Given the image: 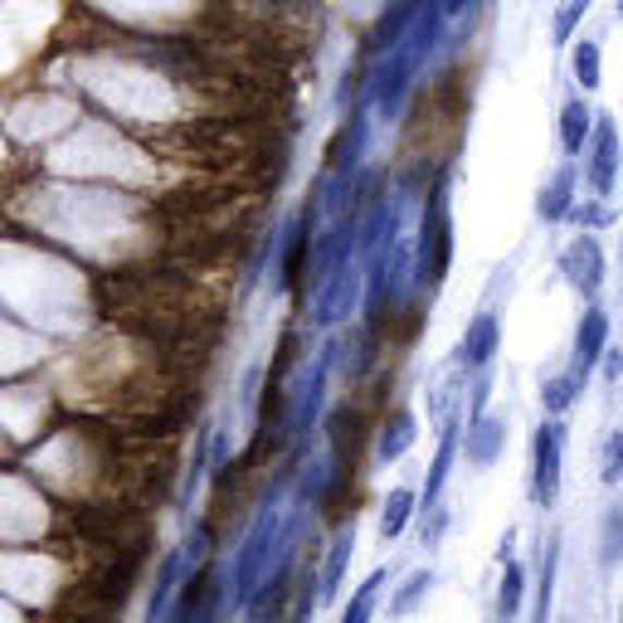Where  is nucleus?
Masks as SVG:
<instances>
[{"instance_id":"f257e3e1","label":"nucleus","mask_w":623,"mask_h":623,"mask_svg":"<svg viewBox=\"0 0 623 623\" xmlns=\"http://www.w3.org/2000/svg\"><path fill=\"white\" fill-rule=\"evenodd\" d=\"M288 477H293V467L283 473V482L268 492V502L258 506V516L248 522V532H244V541H239L234 550V565H230V599H234V609H248L254 604V595H258V585H264V575H268V565H273V555H278V546H283V522H288V506H283V492H288Z\"/></svg>"},{"instance_id":"f03ea898","label":"nucleus","mask_w":623,"mask_h":623,"mask_svg":"<svg viewBox=\"0 0 623 623\" xmlns=\"http://www.w3.org/2000/svg\"><path fill=\"white\" fill-rule=\"evenodd\" d=\"M453 258V220H449V181L429 191L419 220V244H414V288H439Z\"/></svg>"},{"instance_id":"7ed1b4c3","label":"nucleus","mask_w":623,"mask_h":623,"mask_svg":"<svg viewBox=\"0 0 623 623\" xmlns=\"http://www.w3.org/2000/svg\"><path fill=\"white\" fill-rule=\"evenodd\" d=\"M565 443H570V429L560 414H546L532 433V477H526V492L532 502L550 512L560 502V482H565Z\"/></svg>"},{"instance_id":"20e7f679","label":"nucleus","mask_w":623,"mask_h":623,"mask_svg":"<svg viewBox=\"0 0 623 623\" xmlns=\"http://www.w3.org/2000/svg\"><path fill=\"white\" fill-rule=\"evenodd\" d=\"M555 273L565 278V288L579 297V303H599L604 293V278H609V258H604V244L599 234L579 230L565 248L555 254Z\"/></svg>"},{"instance_id":"39448f33","label":"nucleus","mask_w":623,"mask_h":623,"mask_svg":"<svg viewBox=\"0 0 623 623\" xmlns=\"http://www.w3.org/2000/svg\"><path fill=\"white\" fill-rule=\"evenodd\" d=\"M585 185L589 195H614L619 171H623V137H619V122L614 112H595V132L585 142Z\"/></svg>"},{"instance_id":"423d86ee","label":"nucleus","mask_w":623,"mask_h":623,"mask_svg":"<svg viewBox=\"0 0 623 623\" xmlns=\"http://www.w3.org/2000/svg\"><path fill=\"white\" fill-rule=\"evenodd\" d=\"M609 331H614V321H609V312L599 303H585L575 321V337H570V376L579 380V386H589L599 370V361H604V346H609Z\"/></svg>"},{"instance_id":"0eeeda50","label":"nucleus","mask_w":623,"mask_h":623,"mask_svg":"<svg viewBox=\"0 0 623 623\" xmlns=\"http://www.w3.org/2000/svg\"><path fill=\"white\" fill-rule=\"evenodd\" d=\"M497 351H502V321H497L492 307H482L473 321L463 327L459 346H453V370H463V376H477L482 366H492Z\"/></svg>"},{"instance_id":"6e6552de","label":"nucleus","mask_w":623,"mask_h":623,"mask_svg":"<svg viewBox=\"0 0 623 623\" xmlns=\"http://www.w3.org/2000/svg\"><path fill=\"white\" fill-rule=\"evenodd\" d=\"M361 278H366V273H361L356 258H346V264H341L331 278H321V283H317V307H312V321H317V327H337V321L346 317L351 307H356Z\"/></svg>"},{"instance_id":"1a4fd4ad","label":"nucleus","mask_w":623,"mask_h":623,"mask_svg":"<svg viewBox=\"0 0 623 623\" xmlns=\"http://www.w3.org/2000/svg\"><path fill=\"white\" fill-rule=\"evenodd\" d=\"M575 200H579V166H575V156H565V161L541 181V191H536V220L565 224L570 210H575Z\"/></svg>"},{"instance_id":"9d476101","label":"nucleus","mask_w":623,"mask_h":623,"mask_svg":"<svg viewBox=\"0 0 623 623\" xmlns=\"http://www.w3.org/2000/svg\"><path fill=\"white\" fill-rule=\"evenodd\" d=\"M502 453H506V414H477V419H467V439H463L467 467H492Z\"/></svg>"},{"instance_id":"9b49d317","label":"nucleus","mask_w":623,"mask_h":623,"mask_svg":"<svg viewBox=\"0 0 623 623\" xmlns=\"http://www.w3.org/2000/svg\"><path fill=\"white\" fill-rule=\"evenodd\" d=\"M560 555H565V536L560 526H550L541 536V570H536V619H550L555 609V585H560Z\"/></svg>"},{"instance_id":"f8f14e48","label":"nucleus","mask_w":623,"mask_h":623,"mask_svg":"<svg viewBox=\"0 0 623 623\" xmlns=\"http://www.w3.org/2000/svg\"><path fill=\"white\" fill-rule=\"evenodd\" d=\"M337 341L331 346H321L317 366H312V380L303 386V400H297V414H293V433H307L312 424H317V410H321V394H327V380H331V366H337Z\"/></svg>"},{"instance_id":"ddd939ff","label":"nucleus","mask_w":623,"mask_h":623,"mask_svg":"<svg viewBox=\"0 0 623 623\" xmlns=\"http://www.w3.org/2000/svg\"><path fill=\"white\" fill-rule=\"evenodd\" d=\"M589 132H595V102H589V93H579V98H570L565 108H560V151L579 161Z\"/></svg>"},{"instance_id":"4468645a","label":"nucleus","mask_w":623,"mask_h":623,"mask_svg":"<svg viewBox=\"0 0 623 623\" xmlns=\"http://www.w3.org/2000/svg\"><path fill=\"white\" fill-rule=\"evenodd\" d=\"M351 555H356V526H341V532H337V541H331V550H327V560H321V570H317L321 599H337L341 575H346Z\"/></svg>"},{"instance_id":"2eb2a0df","label":"nucleus","mask_w":623,"mask_h":623,"mask_svg":"<svg viewBox=\"0 0 623 623\" xmlns=\"http://www.w3.org/2000/svg\"><path fill=\"white\" fill-rule=\"evenodd\" d=\"M414 439H419V419H414V410H394L390 419H386V429H380L376 459H380V463L404 459V453L414 449Z\"/></svg>"},{"instance_id":"dca6fc26","label":"nucleus","mask_w":623,"mask_h":623,"mask_svg":"<svg viewBox=\"0 0 623 623\" xmlns=\"http://www.w3.org/2000/svg\"><path fill=\"white\" fill-rule=\"evenodd\" d=\"M570 74L585 93H599V83H604V49H599V39H575L570 45Z\"/></svg>"},{"instance_id":"f3484780","label":"nucleus","mask_w":623,"mask_h":623,"mask_svg":"<svg viewBox=\"0 0 623 623\" xmlns=\"http://www.w3.org/2000/svg\"><path fill=\"white\" fill-rule=\"evenodd\" d=\"M526 599V565L516 555L502 560V579H497V619H516Z\"/></svg>"},{"instance_id":"a211bd4d","label":"nucleus","mask_w":623,"mask_h":623,"mask_svg":"<svg viewBox=\"0 0 623 623\" xmlns=\"http://www.w3.org/2000/svg\"><path fill=\"white\" fill-rule=\"evenodd\" d=\"M585 390H589V386H579L570 370H560V376H546V380H541V410L565 419V414L579 404V394H585Z\"/></svg>"},{"instance_id":"6ab92c4d","label":"nucleus","mask_w":623,"mask_h":623,"mask_svg":"<svg viewBox=\"0 0 623 623\" xmlns=\"http://www.w3.org/2000/svg\"><path fill=\"white\" fill-rule=\"evenodd\" d=\"M419 512V492H410V487H394L386 497V506H380V536L394 541V536H404V526H410V516Z\"/></svg>"},{"instance_id":"aec40b11","label":"nucleus","mask_w":623,"mask_h":623,"mask_svg":"<svg viewBox=\"0 0 623 623\" xmlns=\"http://www.w3.org/2000/svg\"><path fill=\"white\" fill-rule=\"evenodd\" d=\"M589 10H595V0H560V10L550 15V45H555V49L575 45V35H579V25L589 20Z\"/></svg>"},{"instance_id":"412c9836","label":"nucleus","mask_w":623,"mask_h":623,"mask_svg":"<svg viewBox=\"0 0 623 623\" xmlns=\"http://www.w3.org/2000/svg\"><path fill=\"white\" fill-rule=\"evenodd\" d=\"M623 560V502L604 506V526H599V570H614Z\"/></svg>"},{"instance_id":"4be33fe9","label":"nucleus","mask_w":623,"mask_h":623,"mask_svg":"<svg viewBox=\"0 0 623 623\" xmlns=\"http://www.w3.org/2000/svg\"><path fill=\"white\" fill-rule=\"evenodd\" d=\"M185 575V550H171V555L161 560V570H156V585H151V599H147V614H166V604H171L175 595V579Z\"/></svg>"},{"instance_id":"5701e85b","label":"nucleus","mask_w":623,"mask_h":623,"mask_svg":"<svg viewBox=\"0 0 623 623\" xmlns=\"http://www.w3.org/2000/svg\"><path fill=\"white\" fill-rule=\"evenodd\" d=\"M386 579H390V570H386V565L370 570V575L361 579L356 595H351V604H346V623H366L370 614H376V599H380V589H386Z\"/></svg>"},{"instance_id":"b1692460","label":"nucleus","mask_w":623,"mask_h":623,"mask_svg":"<svg viewBox=\"0 0 623 623\" xmlns=\"http://www.w3.org/2000/svg\"><path fill=\"white\" fill-rule=\"evenodd\" d=\"M570 220L579 224V230L589 234H604L609 224L619 220V210L609 205V195H585V200H575V210H570Z\"/></svg>"},{"instance_id":"393cba45","label":"nucleus","mask_w":623,"mask_h":623,"mask_svg":"<svg viewBox=\"0 0 623 623\" xmlns=\"http://www.w3.org/2000/svg\"><path fill=\"white\" fill-rule=\"evenodd\" d=\"M210 453H215V424H200V439H195V459H191V473H185V487H181V506H191L195 487L205 482V467H210Z\"/></svg>"},{"instance_id":"a878e982","label":"nucleus","mask_w":623,"mask_h":623,"mask_svg":"<svg viewBox=\"0 0 623 623\" xmlns=\"http://www.w3.org/2000/svg\"><path fill=\"white\" fill-rule=\"evenodd\" d=\"M599 482H604V487L623 482V424H619V429H609L604 449H599Z\"/></svg>"},{"instance_id":"bb28decb","label":"nucleus","mask_w":623,"mask_h":623,"mask_svg":"<svg viewBox=\"0 0 623 623\" xmlns=\"http://www.w3.org/2000/svg\"><path fill=\"white\" fill-rule=\"evenodd\" d=\"M429 589H433V570H414V575L404 579V589H400V595L390 599V614H410V609L419 604V599L429 595Z\"/></svg>"},{"instance_id":"cd10ccee","label":"nucleus","mask_w":623,"mask_h":623,"mask_svg":"<svg viewBox=\"0 0 623 623\" xmlns=\"http://www.w3.org/2000/svg\"><path fill=\"white\" fill-rule=\"evenodd\" d=\"M487 400H492V370H477L473 390H467V419H477V414H487Z\"/></svg>"},{"instance_id":"c85d7f7f","label":"nucleus","mask_w":623,"mask_h":623,"mask_svg":"<svg viewBox=\"0 0 623 623\" xmlns=\"http://www.w3.org/2000/svg\"><path fill=\"white\" fill-rule=\"evenodd\" d=\"M595 376H604V386H609V390H619V386H623V346H614V341H609V346H604V361H599Z\"/></svg>"},{"instance_id":"c756f323","label":"nucleus","mask_w":623,"mask_h":623,"mask_svg":"<svg viewBox=\"0 0 623 623\" xmlns=\"http://www.w3.org/2000/svg\"><path fill=\"white\" fill-rule=\"evenodd\" d=\"M467 5H473V0H443V10H449V15H463Z\"/></svg>"},{"instance_id":"7c9ffc66","label":"nucleus","mask_w":623,"mask_h":623,"mask_svg":"<svg viewBox=\"0 0 623 623\" xmlns=\"http://www.w3.org/2000/svg\"><path fill=\"white\" fill-rule=\"evenodd\" d=\"M619 264H623V234H619Z\"/></svg>"},{"instance_id":"2f4dec72","label":"nucleus","mask_w":623,"mask_h":623,"mask_svg":"<svg viewBox=\"0 0 623 623\" xmlns=\"http://www.w3.org/2000/svg\"><path fill=\"white\" fill-rule=\"evenodd\" d=\"M619 20H623V0H619Z\"/></svg>"}]
</instances>
